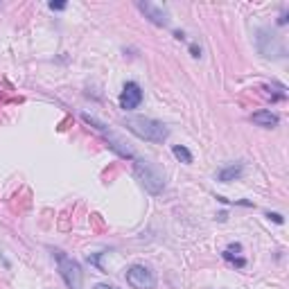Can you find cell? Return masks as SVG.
Wrapping results in <instances>:
<instances>
[{
	"instance_id": "cell-11",
	"label": "cell",
	"mask_w": 289,
	"mask_h": 289,
	"mask_svg": "<svg viewBox=\"0 0 289 289\" xmlns=\"http://www.w3.org/2000/svg\"><path fill=\"white\" fill-rule=\"evenodd\" d=\"M48 7H50L52 11H64L68 5H66V2H54V0H52V2H48Z\"/></svg>"
},
{
	"instance_id": "cell-2",
	"label": "cell",
	"mask_w": 289,
	"mask_h": 289,
	"mask_svg": "<svg viewBox=\"0 0 289 289\" xmlns=\"http://www.w3.org/2000/svg\"><path fill=\"white\" fill-rule=\"evenodd\" d=\"M136 165V177L138 181L142 183V188L149 192V194H161L163 188H165V177H163V172L154 165L152 161H142V158H133Z\"/></svg>"
},
{
	"instance_id": "cell-10",
	"label": "cell",
	"mask_w": 289,
	"mask_h": 289,
	"mask_svg": "<svg viewBox=\"0 0 289 289\" xmlns=\"http://www.w3.org/2000/svg\"><path fill=\"white\" fill-rule=\"evenodd\" d=\"M172 154H174V156H177L181 163H186V165H190V163H192V154H190V149L183 147V145H174V147H172Z\"/></svg>"
},
{
	"instance_id": "cell-13",
	"label": "cell",
	"mask_w": 289,
	"mask_h": 289,
	"mask_svg": "<svg viewBox=\"0 0 289 289\" xmlns=\"http://www.w3.org/2000/svg\"><path fill=\"white\" fill-rule=\"evenodd\" d=\"M190 50H192V57H196V59H199V57H201V50L196 48V45H190Z\"/></svg>"
},
{
	"instance_id": "cell-5",
	"label": "cell",
	"mask_w": 289,
	"mask_h": 289,
	"mask_svg": "<svg viewBox=\"0 0 289 289\" xmlns=\"http://www.w3.org/2000/svg\"><path fill=\"white\" fill-rule=\"evenodd\" d=\"M138 9L145 14V18H149V23L158 25V27H167L170 25V16L163 5L149 2V0H138Z\"/></svg>"
},
{
	"instance_id": "cell-12",
	"label": "cell",
	"mask_w": 289,
	"mask_h": 289,
	"mask_svg": "<svg viewBox=\"0 0 289 289\" xmlns=\"http://www.w3.org/2000/svg\"><path fill=\"white\" fill-rule=\"evenodd\" d=\"M267 217H269V219H274L276 221V224H283V215H278V212H269V215H267Z\"/></svg>"
},
{
	"instance_id": "cell-9",
	"label": "cell",
	"mask_w": 289,
	"mask_h": 289,
	"mask_svg": "<svg viewBox=\"0 0 289 289\" xmlns=\"http://www.w3.org/2000/svg\"><path fill=\"white\" fill-rule=\"evenodd\" d=\"M240 253H242V246L240 244H230L228 249L224 251V260H228L230 265H235V267H244L246 265V260L244 258H240Z\"/></svg>"
},
{
	"instance_id": "cell-8",
	"label": "cell",
	"mask_w": 289,
	"mask_h": 289,
	"mask_svg": "<svg viewBox=\"0 0 289 289\" xmlns=\"http://www.w3.org/2000/svg\"><path fill=\"white\" fill-rule=\"evenodd\" d=\"M242 172H244V165H242V163H237V165H228V167H224V170L217 172V179H219L221 183H230V181H235V179H240Z\"/></svg>"
},
{
	"instance_id": "cell-3",
	"label": "cell",
	"mask_w": 289,
	"mask_h": 289,
	"mask_svg": "<svg viewBox=\"0 0 289 289\" xmlns=\"http://www.w3.org/2000/svg\"><path fill=\"white\" fill-rule=\"evenodd\" d=\"M54 258H57L59 274H61V278H64V283L68 285V289H82L84 274H82V267H79L77 260L68 258L64 251H54Z\"/></svg>"
},
{
	"instance_id": "cell-6",
	"label": "cell",
	"mask_w": 289,
	"mask_h": 289,
	"mask_svg": "<svg viewBox=\"0 0 289 289\" xmlns=\"http://www.w3.org/2000/svg\"><path fill=\"white\" fill-rule=\"evenodd\" d=\"M140 102H142L140 86H138L136 82H127L122 93H120V106H122L124 111H133V108L140 106Z\"/></svg>"
},
{
	"instance_id": "cell-14",
	"label": "cell",
	"mask_w": 289,
	"mask_h": 289,
	"mask_svg": "<svg viewBox=\"0 0 289 289\" xmlns=\"http://www.w3.org/2000/svg\"><path fill=\"white\" fill-rule=\"evenodd\" d=\"M95 289H115V287H113V285H97Z\"/></svg>"
},
{
	"instance_id": "cell-1",
	"label": "cell",
	"mask_w": 289,
	"mask_h": 289,
	"mask_svg": "<svg viewBox=\"0 0 289 289\" xmlns=\"http://www.w3.org/2000/svg\"><path fill=\"white\" fill-rule=\"evenodd\" d=\"M124 127L129 129L131 133H136L138 138L147 142H165L167 136H170V129L165 127L163 122L154 118H145V115H133V118L124 120Z\"/></svg>"
},
{
	"instance_id": "cell-4",
	"label": "cell",
	"mask_w": 289,
	"mask_h": 289,
	"mask_svg": "<svg viewBox=\"0 0 289 289\" xmlns=\"http://www.w3.org/2000/svg\"><path fill=\"white\" fill-rule=\"evenodd\" d=\"M127 283L133 289H156V276L149 267L133 265L127 269Z\"/></svg>"
},
{
	"instance_id": "cell-7",
	"label": "cell",
	"mask_w": 289,
	"mask_h": 289,
	"mask_svg": "<svg viewBox=\"0 0 289 289\" xmlns=\"http://www.w3.org/2000/svg\"><path fill=\"white\" fill-rule=\"evenodd\" d=\"M251 122L258 124V127H265V129H271V127H278V115L271 111H267V108H262V111H255L253 115H251Z\"/></svg>"
}]
</instances>
